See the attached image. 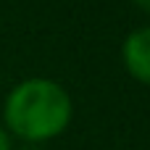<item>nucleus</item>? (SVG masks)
<instances>
[{
  "instance_id": "nucleus-4",
  "label": "nucleus",
  "mask_w": 150,
  "mask_h": 150,
  "mask_svg": "<svg viewBox=\"0 0 150 150\" xmlns=\"http://www.w3.org/2000/svg\"><path fill=\"white\" fill-rule=\"evenodd\" d=\"M132 3H134L137 8H142L145 13H150V0H132Z\"/></svg>"
},
{
  "instance_id": "nucleus-2",
  "label": "nucleus",
  "mask_w": 150,
  "mask_h": 150,
  "mask_svg": "<svg viewBox=\"0 0 150 150\" xmlns=\"http://www.w3.org/2000/svg\"><path fill=\"white\" fill-rule=\"evenodd\" d=\"M121 58H124V66L127 71L150 87V26L142 29H134L127 40H124V47H121Z\"/></svg>"
},
{
  "instance_id": "nucleus-3",
  "label": "nucleus",
  "mask_w": 150,
  "mask_h": 150,
  "mask_svg": "<svg viewBox=\"0 0 150 150\" xmlns=\"http://www.w3.org/2000/svg\"><path fill=\"white\" fill-rule=\"evenodd\" d=\"M0 150H11V134L0 127Z\"/></svg>"
},
{
  "instance_id": "nucleus-1",
  "label": "nucleus",
  "mask_w": 150,
  "mask_h": 150,
  "mask_svg": "<svg viewBox=\"0 0 150 150\" xmlns=\"http://www.w3.org/2000/svg\"><path fill=\"white\" fill-rule=\"evenodd\" d=\"M71 98L53 79H26L16 84L3 105L5 127L29 142L58 137L71 121Z\"/></svg>"
}]
</instances>
